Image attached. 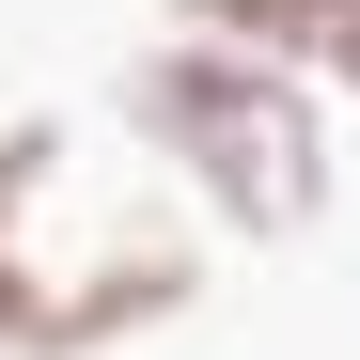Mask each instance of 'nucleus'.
<instances>
[{
  "instance_id": "1",
  "label": "nucleus",
  "mask_w": 360,
  "mask_h": 360,
  "mask_svg": "<svg viewBox=\"0 0 360 360\" xmlns=\"http://www.w3.org/2000/svg\"><path fill=\"white\" fill-rule=\"evenodd\" d=\"M126 110L204 172V188L235 204V219H314V110H297V79L282 63H235V47H157V63L126 79Z\"/></svg>"
},
{
  "instance_id": "2",
  "label": "nucleus",
  "mask_w": 360,
  "mask_h": 360,
  "mask_svg": "<svg viewBox=\"0 0 360 360\" xmlns=\"http://www.w3.org/2000/svg\"><path fill=\"white\" fill-rule=\"evenodd\" d=\"M204 16H235V32H266V47H297V63H329V79H360V0H204Z\"/></svg>"
}]
</instances>
